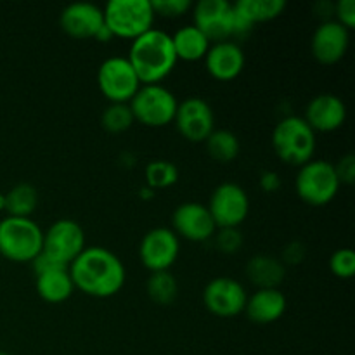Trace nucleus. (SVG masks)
I'll use <instances>...</instances> for the list:
<instances>
[{
    "label": "nucleus",
    "mask_w": 355,
    "mask_h": 355,
    "mask_svg": "<svg viewBox=\"0 0 355 355\" xmlns=\"http://www.w3.org/2000/svg\"><path fill=\"white\" fill-rule=\"evenodd\" d=\"M73 286L94 298H110L123 288L127 272L118 255L103 246H85L69 263Z\"/></svg>",
    "instance_id": "f257e3e1"
},
{
    "label": "nucleus",
    "mask_w": 355,
    "mask_h": 355,
    "mask_svg": "<svg viewBox=\"0 0 355 355\" xmlns=\"http://www.w3.org/2000/svg\"><path fill=\"white\" fill-rule=\"evenodd\" d=\"M127 59L142 85L163 82L179 61L173 51L172 35L156 28L132 40Z\"/></svg>",
    "instance_id": "f03ea898"
},
{
    "label": "nucleus",
    "mask_w": 355,
    "mask_h": 355,
    "mask_svg": "<svg viewBox=\"0 0 355 355\" xmlns=\"http://www.w3.org/2000/svg\"><path fill=\"white\" fill-rule=\"evenodd\" d=\"M272 148L283 163L302 166L314 156L315 132L304 118L291 114L274 127Z\"/></svg>",
    "instance_id": "7ed1b4c3"
},
{
    "label": "nucleus",
    "mask_w": 355,
    "mask_h": 355,
    "mask_svg": "<svg viewBox=\"0 0 355 355\" xmlns=\"http://www.w3.org/2000/svg\"><path fill=\"white\" fill-rule=\"evenodd\" d=\"M103 14L104 26L111 37L130 40L151 30L156 17L151 0H110Z\"/></svg>",
    "instance_id": "20e7f679"
},
{
    "label": "nucleus",
    "mask_w": 355,
    "mask_h": 355,
    "mask_svg": "<svg viewBox=\"0 0 355 355\" xmlns=\"http://www.w3.org/2000/svg\"><path fill=\"white\" fill-rule=\"evenodd\" d=\"M44 232L31 218L9 217L0 220V255L10 262H33L42 252Z\"/></svg>",
    "instance_id": "39448f33"
},
{
    "label": "nucleus",
    "mask_w": 355,
    "mask_h": 355,
    "mask_svg": "<svg viewBox=\"0 0 355 355\" xmlns=\"http://www.w3.org/2000/svg\"><path fill=\"white\" fill-rule=\"evenodd\" d=\"M298 198L311 207H324L335 200L340 189L333 163L326 159H311L300 166L295 179Z\"/></svg>",
    "instance_id": "423d86ee"
},
{
    "label": "nucleus",
    "mask_w": 355,
    "mask_h": 355,
    "mask_svg": "<svg viewBox=\"0 0 355 355\" xmlns=\"http://www.w3.org/2000/svg\"><path fill=\"white\" fill-rule=\"evenodd\" d=\"M177 104L179 101L166 87H163L162 83H153V85L139 87L128 106L135 121L156 128L172 123L175 118Z\"/></svg>",
    "instance_id": "0eeeda50"
},
{
    "label": "nucleus",
    "mask_w": 355,
    "mask_h": 355,
    "mask_svg": "<svg viewBox=\"0 0 355 355\" xmlns=\"http://www.w3.org/2000/svg\"><path fill=\"white\" fill-rule=\"evenodd\" d=\"M97 85L110 103L128 104L142 83L127 58L113 55L101 62L97 69Z\"/></svg>",
    "instance_id": "6e6552de"
},
{
    "label": "nucleus",
    "mask_w": 355,
    "mask_h": 355,
    "mask_svg": "<svg viewBox=\"0 0 355 355\" xmlns=\"http://www.w3.org/2000/svg\"><path fill=\"white\" fill-rule=\"evenodd\" d=\"M85 250V232L82 225L71 218H59L44 232L42 253L61 266L69 263Z\"/></svg>",
    "instance_id": "1a4fd4ad"
},
{
    "label": "nucleus",
    "mask_w": 355,
    "mask_h": 355,
    "mask_svg": "<svg viewBox=\"0 0 355 355\" xmlns=\"http://www.w3.org/2000/svg\"><path fill=\"white\" fill-rule=\"evenodd\" d=\"M207 207L217 229H239L250 214V198L239 184L222 182L214 189Z\"/></svg>",
    "instance_id": "9d476101"
},
{
    "label": "nucleus",
    "mask_w": 355,
    "mask_h": 355,
    "mask_svg": "<svg viewBox=\"0 0 355 355\" xmlns=\"http://www.w3.org/2000/svg\"><path fill=\"white\" fill-rule=\"evenodd\" d=\"M193 24L210 44L234 37V12L227 0H200L193 9Z\"/></svg>",
    "instance_id": "9b49d317"
},
{
    "label": "nucleus",
    "mask_w": 355,
    "mask_h": 355,
    "mask_svg": "<svg viewBox=\"0 0 355 355\" xmlns=\"http://www.w3.org/2000/svg\"><path fill=\"white\" fill-rule=\"evenodd\" d=\"M180 252V241L168 227H155L148 231L139 245L141 263L151 272L170 270Z\"/></svg>",
    "instance_id": "f8f14e48"
},
{
    "label": "nucleus",
    "mask_w": 355,
    "mask_h": 355,
    "mask_svg": "<svg viewBox=\"0 0 355 355\" xmlns=\"http://www.w3.org/2000/svg\"><path fill=\"white\" fill-rule=\"evenodd\" d=\"M245 286L232 277H215L205 286L203 304L208 312L217 318H236L245 312L246 305Z\"/></svg>",
    "instance_id": "ddd939ff"
},
{
    "label": "nucleus",
    "mask_w": 355,
    "mask_h": 355,
    "mask_svg": "<svg viewBox=\"0 0 355 355\" xmlns=\"http://www.w3.org/2000/svg\"><path fill=\"white\" fill-rule=\"evenodd\" d=\"M175 127L189 142H205L215 130L214 110L203 97H187L177 104Z\"/></svg>",
    "instance_id": "4468645a"
},
{
    "label": "nucleus",
    "mask_w": 355,
    "mask_h": 355,
    "mask_svg": "<svg viewBox=\"0 0 355 355\" xmlns=\"http://www.w3.org/2000/svg\"><path fill=\"white\" fill-rule=\"evenodd\" d=\"M172 227L177 238L189 239L194 243L208 241L217 232V225L208 207L198 201H186L173 210Z\"/></svg>",
    "instance_id": "2eb2a0df"
},
{
    "label": "nucleus",
    "mask_w": 355,
    "mask_h": 355,
    "mask_svg": "<svg viewBox=\"0 0 355 355\" xmlns=\"http://www.w3.org/2000/svg\"><path fill=\"white\" fill-rule=\"evenodd\" d=\"M59 26L68 37L76 40L97 38L104 28L103 9L90 2L69 3L59 14Z\"/></svg>",
    "instance_id": "dca6fc26"
},
{
    "label": "nucleus",
    "mask_w": 355,
    "mask_h": 355,
    "mask_svg": "<svg viewBox=\"0 0 355 355\" xmlns=\"http://www.w3.org/2000/svg\"><path fill=\"white\" fill-rule=\"evenodd\" d=\"M350 44V33L347 28L336 23L335 19H324L318 28L311 40V51L315 61L321 64H335L342 61Z\"/></svg>",
    "instance_id": "f3484780"
},
{
    "label": "nucleus",
    "mask_w": 355,
    "mask_h": 355,
    "mask_svg": "<svg viewBox=\"0 0 355 355\" xmlns=\"http://www.w3.org/2000/svg\"><path fill=\"white\" fill-rule=\"evenodd\" d=\"M302 118L314 132H335L345 123L347 106L335 94H318L309 101Z\"/></svg>",
    "instance_id": "a211bd4d"
},
{
    "label": "nucleus",
    "mask_w": 355,
    "mask_h": 355,
    "mask_svg": "<svg viewBox=\"0 0 355 355\" xmlns=\"http://www.w3.org/2000/svg\"><path fill=\"white\" fill-rule=\"evenodd\" d=\"M207 71L218 82H231L245 69V52L241 45L232 40L211 44L205 55Z\"/></svg>",
    "instance_id": "6ab92c4d"
},
{
    "label": "nucleus",
    "mask_w": 355,
    "mask_h": 355,
    "mask_svg": "<svg viewBox=\"0 0 355 355\" xmlns=\"http://www.w3.org/2000/svg\"><path fill=\"white\" fill-rule=\"evenodd\" d=\"M286 9L284 0H238L232 3L234 12V37H243L253 30L257 23L274 19Z\"/></svg>",
    "instance_id": "aec40b11"
},
{
    "label": "nucleus",
    "mask_w": 355,
    "mask_h": 355,
    "mask_svg": "<svg viewBox=\"0 0 355 355\" xmlns=\"http://www.w3.org/2000/svg\"><path fill=\"white\" fill-rule=\"evenodd\" d=\"M288 302L279 288L276 290H257L252 297L246 298L245 312L255 324H270L283 318Z\"/></svg>",
    "instance_id": "412c9836"
},
{
    "label": "nucleus",
    "mask_w": 355,
    "mask_h": 355,
    "mask_svg": "<svg viewBox=\"0 0 355 355\" xmlns=\"http://www.w3.org/2000/svg\"><path fill=\"white\" fill-rule=\"evenodd\" d=\"M246 277L257 290H276L286 277V266L270 255H255L246 263Z\"/></svg>",
    "instance_id": "4be33fe9"
},
{
    "label": "nucleus",
    "mask_w": 355,
    "mask_h": 355,
    "mask_svg": "<svg viewBox=\"0 0 355 355\" xmlns=\"http://www.w3.org/2000/svg\"><path fill=\"white\" fill-rule=\"evenodd\" d=\"M35 288H37L38 297L47 304H61L71 297L73 281L69 276L68 267H59V269L45 270V272L35 274Z\"/></svg>",
    "instance_id": "5701e85b"
},
{
    "label": "nucleus",
    "mask_w": 355,
    "mask_h": 355,
    "mask_svg": "<svg viewBox=\"0 0 355 355\" xmlns=\"http://www.w3.org/2000/svg\"><path fill=\"white\" fill-rule=\"evenodd\" d=\"M172 44L177 59L187 62H196L205 59L211 45L210 40L194 24H186V26L179 28L172 35Z\"/></svg>",
    "instance_id": "b1692460"
},
{
    "label": "nucleus",
    "mask_w": 355,
    "mask_h": 355,
    "mask_svg": "<svg viewBox=\"0 0 355 355\" xmlns=\"http://www.w3.org/2000/svg\"><path fill=\"white\" fill-rule=\"evenodd\" d=\"M38 205L37 187L28 182H21L14 186L9 193H6V211L9 217L30 218Z\"/></svg>",
    "instance_id": "393cba45"
},
{
    "label": "nucleus",
    "mask_w": 355,
    "mask_h": 355,
    "mask_svg": "<svg viewBox=\"0 0 355 355\" xmlns=\"http://www.w3.org/2000/svg\"><path fill=\"white\" fill-rule=\"evenodd\" d=\"M207 151L210 158H214L218 163H229L238 158L239 155V139L234 132L227 128H215L205 141Z\"/></svg>",
    "instance_id": "a878e982"
},
{
    "label": "nucleus",
    "mask_w": 355,
    "mask_h": 355,
    "mask_svg": "<svg viewBox=\"0 0 355 355\" xmlns=\"http://www.w3.org/2000/svg\"><path fill=\"white\" fill-rule=\"evenodd\" d=\"M146 291L156 305H170L175 302L179 284L170 270H159V272H151V276L148 277Z\"/></svg>",
    "instance_id": "bb28decb"
},
{
    "label": "nucleus",
    "mask_w": 355,
    "mask_h": 355,
    "mask_svg": "<svg viewBox=\"0 0 355 355\" xmlns=\"http://www.w3.org/2000/svg\"><path fill=\"white\" fill-rule=\"evenodd\" d=\"M146 182L153 189H166L179 180V168L168 159H155L146 166Z\"/></svg>",
    "instance_id": "cd10ccee"
},
{
    "label": "nucleus",
    "mask_w": 355,
    "mask_h": 355,
    "mask_svg": "<svg viewBox=\"0 0 355 355\" xmlns=\"http://www.w3.org/2000/svg\"><path fill=\"white\" fill-rule=\"evenodd\" d=\"M134 114H132L128 104L110 103V106L101 114V125L111 134H121L134 125Z\"/></svg>",
    "instance_id": "c85d7f7f"
},
{
    "label": "nucleus",
    "mask_w": 355,
    "mask_h": 355,
    "mask_svg": "<svg viewBox=\"0 0 355 355\" xmlns=\"http://www.w3.org/2000/svg\"><path fill=\"white\" fill-rule=\"evenodd\" d=\"M329 269L340 279H350L355 274V253L350 248H340L329 259Z\"/></svg>",
    "instance_id": "c756f323"
},
{
    "label": "nucleus",
    "mask_w": 355,
    "mask_h": 355,
    "mask_svg": "<svg viewBox=\"0 0 355 355\" xmlns=\"http://www.w3.org/2000/svg\"><path fill=\"white\" fill-rule=\"evenodd\" d=\"M215 245L222 253H236L243 246V236L239 229H218V234H215Z\"/></svg>",
    "instance_id": "7c9ffc66"
},
{
    "label": "nucleus",
    "mask_w": 355,
    "mask_h": 355,
    "mask_svg": "<svg viewBox=\"0 0 355 355\" xmlns=\"http://www.w3.org/2000/svg\"><path fill=\"white\" fill-rule=\"evenodd\" d=\"M151 7L163 17H179L191 9L189 0H151Z\"/></svg>",
    "instance_id": "2f4dec72"
},
{
    "label": "nucleus",
    "mask_w": 355,
    "mask_h": 355,
    "mask_svg": "<svg viewBox=\"0 0 355 355\" xmlns=\"http://www.w3.org/2000/svg\"><path fill=\"white\" fill-rule=\"evenodd\" d=\"M333 14L336 17V23L342 24L347 30L355 28V0H338L333 6Z\"/></svg>",
    "instance_id": "473e14b6"
},
{
    "label": "nucleus",
    "mask_w": 355,
    "mask_h": 355,
    "mask_svg": "<svg viewBox=\"0 0 355 355\" xmlns=\"http://www.w3.org/2000/svg\"><path fill=\"white\" fill-rule=\"evenodd\" d=\"M333 166H335L336 177H338V180H340V186H342V184H347V186L354 184L355 156L352 155V153H349V155H345L343 158H340L338 163H335Z\"/></svg>",
    "instance_id": "72a5a7b5"
},
{
    "label": "nucleus",
    "mask_w": 355,
    "mask_h": 355,
    "mask_svg": "<svg viewBox=\"0 0 355 355\" xmlns=\"http://www.w3.org/2000/svg\"><path fill=\"white\" fill-rule=\"evenodd\" d=\"M304 257H305V246L302 245V243L293 241L290 243V245H286L281 262H283L284 266H286V263L288 266H297V263H300L302 260H304Z\"/></svg>",
    "instance_id": "f704fd0d"
},
{
    "label": "nucleus",
    "mask_w": 355,
    "mask_h": 355,
    "mask_svg": "<svg viewBox=\"0 0 355 355\" xmlns=\"http://www.w3.org/2000/svg\"><path fill=\"white\" fill-rule=\"evenodd\" d=\"M259 184L260 187H262V191H266V193H276L281 187L279 173L274 172V170H266V172H262V175H260Z\"/></svg>",
    "instance_id": "c9c22d12"
},
{
    "label": "nucleus",
    "mask_w": 355,
    "mask_h": 355,
    "mask_svg": "<svg viewBox=\"0 0 355 355\" xmlns=\"http://www.w3.org/2000/svg\"><path fill=\"white\" fill-rule=\"evenodd\" d=\"M0 210H6V194L0 193Z\"/></svg>",
    "instance_id": "e433bc0d"
},
{
    "label": "nucleus",
    "mask_w": 355,
    "mask_h": 355,
    "mask_svg": "<svg viewBox=\"0 0 355 355\" xmlns=\"http://www.w3.org/2000/svg\"><path fill=\"white\" fill-rule=\"evenodd\" d=\"M0 355H10V354H7V352H0Z\"/></svg>",
    "instance_id": "4c0bfd02"
}]
</instances>
